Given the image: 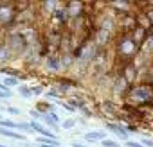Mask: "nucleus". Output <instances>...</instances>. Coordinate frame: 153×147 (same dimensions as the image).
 I'll list each match as a JSON object with an SVG mask.
<instances>
[{"label":"nucleus","mask_w":153,"mask_h":147,"mask_svg":"<svg viewBox=\"0 0 153 147\" xmlns=\"http://www.w3.org/2000/svg\"><path fill=\"white\" fill-rule=\"evenodd\" d=\"M126 97L137 104V106H144L149 104L153 101V85L149 83H142V85H135L130 90H126Z\"/></svg>","instance_id":"f257e3e1"},{"label":"nucleus","mask_w":153,"mask_h":147,"mask_svg":"<svg viewBox=\"0 0 153 147\" xmlns=\"http://www.w3.org/2000/svg\"><path fill=\"white\" fill-rule=\"evenodd\" d=\"M115 49H117V54L123 57V59H131V57H135L137 56V52H139V43L133 40V36L128 32V34H123L119 40H117V45H115Z\"/></svg>","instance_id":"f03ea898"},{"label":"nucleus","mask_w":153,"mask_h":147,"mask_svg":"<svg viewBox=\"0 0 153 147\" xmlns=\"http://www.w3.org/2000/svg\"><path fill=\"white\" fill-rule=\"evenodd\" d=\"M16 18H18L16 4H13V2H0V25L9 27V25L16 24Z\"/></svg>","instance_id":"7ed1b4c3"},{"label":"nucleus","mask_w":153,"mask_h":147,"mask_svg":"<svg viewBox=\"0 0 153 147\" xmlns=\"http://www.w3.org/2000/svg\"><path fill=\"white\" fill-rule=\"evenodd\" d=\"M25 47H27V41L20 32H15V34H11L7 38V49L11 52H24Z\"/></svg>","instance_id":"20e7f679"},{"label":"nucleus","mask_w":153,"mask_h":147,"mask_svg":"<svg viewBox=\"0 0 153 147\" xmlns=\"http://www.w3.org/2000/svg\"><path fill=\"white\" fill-rule=\"evenodd\" d=\"M106 129H108V131H112L117 138H121V140H126V142H128V135H130V133L126 131V127H124L123 124H114V122H108V124H106Z\"/></svg>","instance_id":"39448f33"},{"label":"nucleus","mask_w":153,"mask_h":147,"mask_svg":"<svg viewBox=\"0 0 153 147\" xmlns=\"http://www.w3.org/2000/svg\"><path fill=\"white\" fill-rule=\"evenodd\" d=\"M0 127H4V129H11V131H16V129H20V131H33L29 124H24V122L16 124V122H13V120H6V118L0 120Z\"/></svg>","instance_id":"423d86ee"},{"label":"nucleus","mask_w":153,"mask_h":147,"mask_svg":"<svg viewBox=\"0 0 153 147\" xmlns=\"http://www.w3.org/2000/svg\"><path fill=\"white\" fill-rule=\"evenodd\" d=\"M29 126H31V129L33 131H36V133H40L42 136H45V138H56V135L52 133V131H49L47 127H43L40 122H36V120H33V122H29Z\"/></svg>","instance_id":"0eeeda50"},{"label":"nucleus","mask_w":153,"mask_h":147,"mask_svg":"<svg viewBox=\"0 0 153 147\" xmlns=\"http://www.w3.org/2000/svg\"><path fill=\"white\" fill-rule=\"evenodd\" d=\"M45 66H47L49 70L56 72V70H59V68H61V59H59L58 56L51 54V56H47V57H45Z\"/></svg>","instance_id":"6e6552de"},{"label":"nucleus","mask_w":153,"mask_h":147,"mask_svg":"<svg viewBox=\"0 0 153 147\" xmlns=\"http://www.w3.org/2000/svg\"><path fill=\"white\" fill-rule=\"evenodd\" d=\"M81 7H83V4L81 2H70V4H67V16H70V18H74V16H79L81 15Z\"/></svg>","instance_id":"1a4fd4ad"},{"label":"nucleus","mask_w":153,"mask_h":147,"mask_svg":"<svg viewBox=\"0 0 153 147\" xmlns=\"http://www.w3.org/2000/svg\"><path fill=\"white\" fill-rule=\"evenodd\" d=\"M87 142H103L105 138H106V133L105 131H88V133H85V136H83Z\"/></svg>","instance_id":"9d476101"},{"label":"nucleus","mask_w":153,"mask_h":147,"mask_svg":"<svg viewBox=\"0 0 153 147\" xmlns=\"http://www.w3.org/2000/svg\"><path fill=\"white\" fill-rule=\"evenodd\" d=\"M42 118L47 122V126H51L52 129H56V131H58V127H59V118H58V115H56L54 111H49V113H45Z\"/></svg>","instance_id":"9b49d317"},{"label":"nucleus","mask_w":153,"mask_h":147,"mask_svg":"<svg viewBox=\"0 0 153 147\" xmlns=\"http://www.w3.org/2000/svg\"><path fill=\"white\" fill-rule=\"evenodd\" d=\"M52 16H54V20H56L58 24H65V22H67V11H65L63 7H56V9L52 11Z\"/></svg>","instance_id":"f8f14e48"},{"label":"nucleus","mask_w":153,"mask_h":147,"mask_svg":"<svg viewBox=\"0 0 153 147\" xmlns=\"http://www.w3.org/2000/svg\"><path fill=\"white\" fill-rule=\"evenodd\" d=\"M0 135L2 136H7V138H13V140H24L25 136L16 133V131H11V129H4V127H0Z\"/></svg>","instance_id":"ddd939ff"},{"label":"nucleus","mask_w":153,"mask_h":147,"mask_svg":"<svg viewBox=\"0 0 153 147\" xmlns=\"http://www.w3.org/2000/svg\"><path fill=\"white\" fill-rule=\"evenodd\" d=\"M9 57H11V50L7 49V45H0V63L7 61Z\"/></svg>","instance_id":"4468645a"},{"label":"nucleus","mask_w":153,"mask_h":147,"mask_svg":"<svg viewBox=\"0 0 153 147\" xmlns=\"http://www.w3.org/2000/svg\"><path fill=\"white\" fill-rule=\"evenodd\" d=\"M18 92H20V95L24 97V99H29V97H33V90L29 88V86H18Z\"/></svg>","instance_id":"2eb2a0df"},{"label":"nucleus","mask_w":153,"mask_h":147,"mask_svg":"<svg viewBox=\"0 0 153 147\" xmlns=\"http://www.w3.org/2000/svg\"><path fill=\"white\" fill-rule=\"evenodd\" d=\"M4 85H6L7 88H11V86H18V77H13V76H7V77L4 79Z\"/></svg>","instance_id":"dca6fc26"},{"label":"nucleus","mask_w":153,"mask_h":147,"mask_svg":"<svg viewBox=\"0 0 153 147\" xmlns=\"http://www.w3.org/2000/svg\"><path fill=\"white\" fill-rule=\"evenodd\" d=\"M101 145H103V147H119V142H115V140H108V138H105V140L101 142Z\"/></svg>","instance_id":"f3484780"},{"label":"nucleus","mask_w":153,"mask_h":147,"mask_svg":"<svg viewBox=\"0 0 153 147\" xmlns=\"http://www.w3.org/2000/svg\"><path fill=\"white\" fill-rule=\"evenodd\" d=\"M74 126H76V120H74V118H67V120L61 124V127H63V129H72Z\"/></svg>","instance_id":"a211bd4d"},{"label":"nucleus","mask_w":153,"mask_h":147,"mask_svg":"<svg viewBox=\"0 0 153 147\" xmlns=\"http://www.w3.org/2000/svg\"><path fill=\"white\" fill-rule=\"evenodd\" d=\"M11 97V90H0V99H9Z\"/></svg>","instance_id":"6ab92c4d"},{"label":"nucleus","mask_w":153,"mask_h":147,"mask_svg":"<svg viewBox=\"0 0 153 147\" xmlns=\"http://www.w3.org/2000/svg\"><path fill=\"white\" fill-rule=\"evenodd\" d=\"M126 147H144L142 143H139V142H133V140H128L126 142Z\"/></svg>","instance_id":"aec40b11"},{"label":"nucleus","mask_w":153,"mask_h":147,"mask_svg":"<svg viewBox=\"0 0 153 147\" xmlns=\"http://www.w3.org/2000/svg\"><path fill=\"white\" fill-rule=\"evenodd\" d=\"M33 90V95H40L42 92H43V88L42 86H34V88H31Z\"/></svg>","instance_id":"412c9836"},{"label":"nucleus","mask_w":153,"mask_h":147,"mask_svg":"<svg viewBox=\"0 0 153 147\" xmlns=\"http://www.w3.org/2000/svg\"><path fill=\"white\" fill-rule=\"evenodd\" d=\"M7 113H11V115H20V110L11 106V108H7Z\"/></svg>","instance_id":"4be33fe9"},{"label":"nucleus","mask_w":153,"mask_h":147,"mask_svg":"<svg viewBox=\"0 0 153 147\" xmlns=\"http://www.w3.org/2000/svg\"><path fill=\"white\" fill-rule=\"evenodd\" d=\"M142 145H144V147H153V140L144 138V140H142Z\"/></svg>","instance_id":"5701e85b"},{"label":"nucleus","mask_w":153,"mask_h":147,"mask_svg":"<svg viewBox=\"0 0 153 147\" xmlns=\"http://www.w3.org/2000/svg\"><path fill=\"white\" fill-rule=\"evenodd\" d=\"M146 16H148V20H149V24L153 25V9H148V11H146Z\"/></svg>","instance_id":"b1692460"},{"label":"nucleus","mask_w":153,"mask_h":147,"mask_svg":"<svg viewBox=\"0 0 153 147\" xmlns=\"http://www.w3.org/2000/svg\"><path fill=\"white\" fill-rule=\"evenodd\" d=\"M31 117H33V118H42L43 115H42L40 111H34V110H31Z\"/></svg>","instance_id":"393cba45"},{"label":"nucleus","mask_w":153,"mask_h":147,"mask_svg":"<svg viewBox=\"0 0 153 147\" xmlns=\"http://www.w3.org/2000/svg\"><path fill=\"white\" fill-rule=\"evenodd\" d=\"M47 97H52V99H56V97H59V95H58V92H56V90H51V92H47Z\"/></svg>","instance_id":"a878e982"},{"label":"nucleus","mask_w":153,"mask_h":147,"mask_svg":"<svg viewBox=\"0 0 153 147\" xmlns=\"http://www.w3.org/2000/svg\"><path fill=\"white\" fill-rule=\"evenodd\" d=\"M72 147H87V145H83V143H76V142H74V143H72Z\"/></svg>","instance_id":"bb28decb"},{"label":"nucleus","mask_w":153,"mask_h":147,"mask_svg":"<svg viewBox=\"0 0 153 147\" xmlns=\"http://www.w3.org/2000/svg\"><path fill=\"white\" fill-rule=\"evenodd\" d=\"M24 147H33V145H24Z\"/></svg>","instance_id":"cd10ccee"}]
</instances>
